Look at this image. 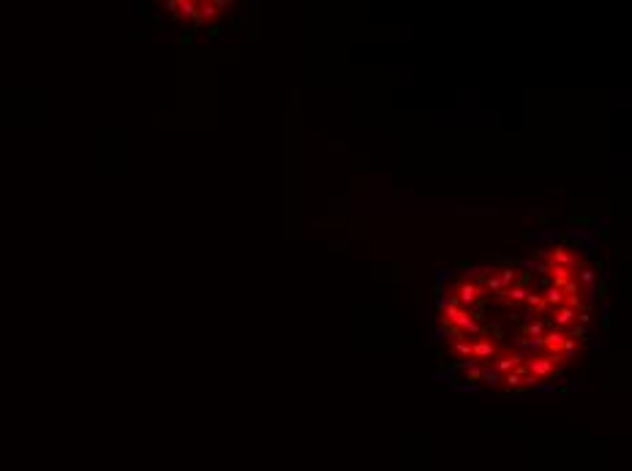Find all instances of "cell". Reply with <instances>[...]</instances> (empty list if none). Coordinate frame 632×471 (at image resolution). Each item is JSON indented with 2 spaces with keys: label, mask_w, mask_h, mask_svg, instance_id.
<instances>
[{
  "label": "cell",
  "mask_w": 632,
  "mask_h": 471,
  "mask_svg": "<svg viewBox=\"0 0 632 471\" xmlns=\"http://www.w3.org/2000/svg\"><path fill=\"white\" fill-rule=\"evenodd\" d=\"M453 352L460 360H472V340H453Z\"/></svg>",
  "instance_id": "4fadbf2b"
},
{
  "label": "cell",
  "mask_w": 632,
  "mask_h": 471,
  "mask_svg": "<svg viewBox=\"0 0 632 471\" xmlns=\"http://www.w3.org/2000/svg\"><path fill=\"white\" fill-rule=\"evenodd\" d=\"M567 338H572V340H580V338H586V327H580V324H572V333L567 335Z\"/></svg>",
  "instance_id": "ffe728a7"
},
{
  "label": "cell",
  "mask_w": 632,
  "mask_h": 471,
  "mask_svg": "<svg viewBox=\"0 0 632 471\" xmlns=\"http://www.w3.org/2000/svg\"><path fill=\"white\" fill-rule=\"evenodd\" d=\"M540 338H543V346H545V349H562V343L567 340V335H564L562 330H556V327H550V330H545Z\"/></svg>",
  "instance_id": "ba28073f"
},
{
  "label": "cell",
  "mask_w": 632,
  "mask_h": 471,
  "mask_svg": "<svg viewBox=\"0 0 632 471\" xmlns=\"http://www.w3.org/2000/svg\"><path fill=\"white\" fill-rule=\"evenodd\" d=\"M575 275H578V284H583V286H594V284H597V270H591V267H580Z\"/></svg>",
  "instance_id": "7c38bea8"
},
{
  "label": "cell",
  "mask_w": 632,
  "mask_h": 471,
  "mask_svg": "<svg viewBox=\"0 0 632 471\" xmlns=\"http://www.w3.org/2000/svg\"><path fill=\"white\" fill-rule=\"evenodd\" d=\"M502 381H507V389H509V392H512V389H518V387H521V376H518V373H512V370H509V373L504 376Z\"/></svg>",
  "instance_id": "ac0fdd59"
},
{
  "label": "cell",
  "mask_w": 632,
  "mask_h": 471,
  "mask_svg": "<svg viewBox=\"0 0 632 471\" xmlns=\"http://www.w3.org/2000/svg\"><path fill=\"white\" fill-rule=\"evenodd\" d=\"M482 286H477V284H458V303L463 305V311H469L472 305H477V303H482Z\"/></svg>",
  "instance_id": "3957f363"
},
{
  "label": "cell",
  "mask_w": 632,
  "mask_h": 471,
  "mask_svg": "<svg viewBox=\"0 0 632 471\" xmlns=\"http://www.w3.org/2000/svg\"><path fill=\"white\" fill-rule=\"evenodd\" d=\"M570 278H575V272H570V270H564V267H553L550 264V272H548V284L553 286V289H562Z\"/></svg>",
  "instance_id": "52a82bcc"
},
{
  "label": "cell",
  "mask_w": 632,
  "mask_h": 471,
  "mask_svg": "<svg viewBox=\"0 0 632 471\" xmlns=\"http://www.w3.org/2000/svg\"><path fill=\"white\" fill-rule=\"evenodd\" d=\"M499 381H502V376L496 373L491 365H482V370H480V384H485V387H499Z\"/></svg>",
  "instance_id": "8fae6325"
},
{
  "label": "cell",
  "mask_w": 632,
  "mask_h": 471,
  "mask_svg": "<svg viewBox=\"0 0 632 471\" xmlns=\"http://www.w3.org/2000/svg\"><path fill=\"white\" fill-rule=\"evenodd\" d=\"M523 303H529V308H534V313H548V311H553V308H548V305H545V300H543V294H540V291H529Z\"/></svg>",
  "instance_id": "30bf717a"
},
{
  "label": "cell",
  "mask_w": 632,
  "mask_h": 471,
  "mask_svg": "<svg viewBox=\"0 0 632 471\" xmlns=\"http://www.w3.org/2000/svg\"><path fill=\"white\" fill-rule=\"evenodd\" d=\"M548 264H553V267H564V270H570V272H578V267H580L578 256L572 253L570 248H564V245H553V248H548Z\"/></svg>",
  "instance_id": "6da1fadb"
},
{
  "label": "cell",
  "mask_w": 632,
  "mask_h": 471,
  "mask_svg": "<svg viewBox=\"0 0 632 471\" xmlns=\"http://www.w3.org/2000/svg\"><path fill=\"white\" fill-rule=\"evenodd\" d=\"M526 368H529L531 376H537V379L543 381V379H548V376H553L556 362L550 360V357H531V360H526Z\"/></svg>",
  "instance_id": "277c9868"
},
{
  "label": "cell",
  "mask_w": 632,
  "mask_h": 471,
  "mask_svg": "<svg viewBox=\"0 0 632 471\" xmlns=\"http://www.w3.org/2000/svg\"><path fill=\"white\" fill-rule=\"evenodd\" d=\"M553 324L550 327H556V330H562V327H572L575 324V316H578V311H572V308H567V305H562V308H553Z\"/></svg>",
  "instance_id": "8992f818"
},
{
  "label": "cell",
  "mask_w": 632,
  "mask_h": 471,
  "mask_svg": "<svg viewBox=\"0 0 632 471\" xmlns=\"http://www.w3.org/2000/svg\"><path fill=\"white\" fill-rule=\"evenodd\" d=\"M523 333H526V335H534V338H540V335L545 333V321H540V319L529 321V324L523 327Z\"/></svg>",
  "instance_id": "2e32d148"
},
{
  "label": "cell",
  "mask_w": 632,
  "mask_h": 471,
  "mask_svg": "<svg viewBox=\"0 0 632 471\" xmlns=\"http://www.w3.org/2000/svg\"><path fill=\"white\" fill-rule=\"evenodd\" d=\"M515 278H518L515 267H504V270H499V281H502L504 289H509V286L515 284Z\"/></svg>",
  "instance_id": "9a60e30c"
},
{
  "label": "cell",
  "mask_w": 632,
  "mask_h": 471,
  "mask_svg": "<svg viewBox=\"0 0 632 471\" xmlns=\"http://www.w3.org/2000/svg\"><path fill=\"white\" fill-rule=\"evenodd\" d=\"M485 289H491V291H502L504 286H502V281H499V275H488V278H485Z\"/></svg>",
  "instance_id": "d6986e66"
},
{
  "label": "cell",
  "mask_w": 632,
  "mask_h": 471,
  "mask_svg": "<svg viewBox=\"0 0 632 471\" xmlns=\"http://www.w3.org/2000/svg\"><path fill=\"white\" fill-rule=\"evenodd\" d=\"M496 343L488 338H480V340H472V360L482 362V365H491V360L496 357Z\"/></svg>",
  "instance_id": "7a4b0ae2"
},
{
  "label": "cell",
  "mask_w": 632,
  "mask_h": 471,
  "mask_svg": "<svg viewBox=\"0 0 632 471\" xmlns=\"http://www.w3.org/2000/svg\"><path fill=\"white\" fill-rule=\"evenodd\" d=\"M562 291H564V297H578V294H580V284H578L575 278H570V281L562 286Z\"/></svg>",
  "instance_id": "e0dca14e"
},
{
  "label": "cell",
  "mask_w": 632,
  "mask_h": 471,
  "mask_svg": "<svg viewBox=\"0 0 632 471\" xmlns=\"http://www.w3.org/2000/svg\"><path fill=\"white\" fill-rule=\"evenodd\" d=\"M436 308H439V311H444V308H447V297H439V300H436Z\"/></svg>",
  "instance_id": "603a6c76"
},
{
  "label": "cell",
  "mask_w": 632,
  "mask_h": 471,
  "mask_svg": "<svg viewBox=\"0 0 632 471\" xmlns=\"http://www.w3.org/2000/svg\"><path fill=\"white\" fill-rule=\"evenodd\" d=\"M537 259H545V262H548V248H537Z\"/></svg>",
  "instance_id": "7402d4cb"
},
{
  "label": "cell",
  "mask_w": 632,
  "mask_h": 471,
  "mask_svg": "<svg viewBox=\"0 0 632 471\" xmlns=\"http://www.w3.org/2000/svg\"><path fill=\"white\" fill-rule=\"evenodd\" d=\"M529 349H531V352L543 349V338H531V340H529Z\"/></svg>",
  "instance_id": "44dd1931"
},
{
  "label": "cell",
  "mask_w": 632,
  "mask_h": 471,
  "mask_svg": "<svg viewBox=\"0 0 632 471\" xmlns=\"http://www.w3.org/2000/svg\"><path fill=\"white\" fill-rule=\"evenodd\" d=\"M575 352H578V340L567 338V340H564V343H562V360H564V362L575 360Z\"/></svg>",
  "instance_id": "5bb4252c"
},
{
  "label": "cell",
  "mask_w": 632,
  "mask_h": 471,
  "mask_svg": "<svg viewBox=\"0 0 632 471\" xmlns=\"http://www.w3.org/2000/svg\"><path fill=\"white\" fill-rule=\"evenodd\" d=\"M543 300H545V305H548V308H562L564 305V291L562 289H553V286H548V289L543 291Z\"/></svg>",
  "instance_id": "9c48e42d"
},
{
  "label": "cell",
  "mask_w": 632,
  "mask_h": 471,
  "mask_svg": "<svg viewBox=\"0 0 632 471\" xmlns=\"http://www.w3.org/2000/svg\"><path fill=\"white\" fill-rule=\"evenodd\" d=\"M521 362H526V357H523L521 352H512V354H504V357H493V365L491 368L502 376V373H509V370L515 365H521Z\"/></svg>",
  "instance_id": "5b68a950"
}]
</instances>
